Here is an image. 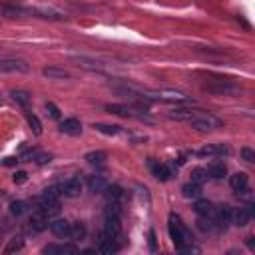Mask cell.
Segmentation results:
<instances>
[{
	"label": "cell",
	"mask_w": 255,
	"mask_h": 255,
	"mask_svg": "<svg viewBox=\"0 0 255 255\" xmlns=\"http://www.w3.org/2000/svg\"><path fill=\"white\" fill-rule=\"evenodd\" d=\"M167 231H169V237L174 240L178 251H181V253H192V251L197 253L199 251V247L194 245V237H192L190 229L183 225L180 215H176V213L169 215V219H167Z\"/></svg>",
	"instance_id": "cell-1"
},
{
	"label": "cell",
	"mask_w": 255,
	"mask_h": 255,
	"mask_svg": "<svg viewBox=\"0 0 255 255\" xmlns=\"http://www.w3.org/2000/svg\"><path fill=\"white\" fill-rule=\"evenodd\" d=\"M140 98L154 100V102H167V104H188L190 102V96H185L183 92L167 90V88H162V90L144 88V90H140Z\"/></svg>",
	"instance_id": "cell-2"
},
{
	"label": "cell",
	"mask_w": 255,
	"mask_h": 255,
	"mask_svg": "<svg viewBox=\"0 0 255 255\" xmlns=\"http://www.w3.org/2000/svg\"><path fill=\"white\" fill-rule=\"evenodd\" d=\"M185 124H190L197 132H211V130L222 128V120H217L215 116L208 112H199V110H192V116L188 118Z\"/></svg>",
	"instance_id": "cell-3"
},
{
	"label": "cell",
	"mask_w": 255,
	"mask_h": 255,
	"mask_svg": "<svg viewBox=\"0 0 255 255\" xmlns=\"http://www.w3.org/2000/svg\"><path fill=\"white\" fill-rule=\"evenodd\" d=\"M30 70V66L22 58H0V72L8 74H26Z\"/></svg>",
	"instance_id": "cell-4"
},
{
	"label": "cell",
	"mask_w": 255,
	"mask_h": 255,
	"mask_svg": "<svg viewBox=\"0 0 255 255\" xmlns=\"http://www.w3.org/2000/svg\"><path fill=\"white\" fill-rule=\"evenodd\" d=\"M102 237L108 240H118L122 241V224H120V215H106V224L102 229Z\"/></svg>",
	"instance_id": "cell-5"
},
{
	"label": "cell",
	"mask_w": 255,
	"mask_h": 255,
	"mask_svg": "<svg viewBox=\"0 0 255 255\" xmlns=\"http://www.w3.org/2000/svg\"><path fill=\"white\" fill-rule=\"evenodd\" d=\"M229 185H231V190L237 194V195H243L249 192V178L245 172H237L229 178Z\"/></svg>",
	"instance_id": "cell-6"
},
{
	"label": "cell",
	"mask_w": 255,
	"mask_h": 255,
	"mask_svg": "<svg viewBox=\"0 0 255 255\" xmlns=\"http://www.w3.org/2000/svg\"><path fill=\"white\" fill-rule=\"evenodd\" d=\"M60 194L64 197H78L82 194V181L78 178H68L60 183Z\"/></svg>",
	"instance_id": "cell-7"
},
{
	"label": "cell",
	"mask_w": 255,
	"mask_h": 255,
	"mask_svg": "<svg viewBox=\"0 0 255 255\" xmlns=\"http://www.w3.org/2000/svg\"><path fill=\"white\" fill-rule=\"evenodd\" d=\"M148 164H150V169H151V176H154L156 180H160V181H169V180H172L174 172H172V167H169V165L154 162V160H150Z\"/></svg>",
	"instance_id": "cell-8"
},
{
	"label": "cell",
	"mask_w": 255,
	"mask_h": 255,
	"mask_svg": "<svg viewBox=\"0 0 255 255\" xmlns=\"http://www.w3.org/2000/svg\"><path fill=\"white\" fill-rule=\"evenodd\" d=\"M46 227H48V215H44L42 211H36V213L30 215V219H28V229L32 233H42Z\"/></svg>",
	"instance_id": "cell-9"
},
{
	"label": "cell",
	"mask_w": 255,
	"mask_h": 255,
	"mask_svg": "<svg viewBox=\"0 0 255 255\" xmlns=\"http://www.w3.org/2000/svg\"><path fill=\"white\" fill-rule=\"evenodd\" d=\"M42 253H48V255H74V253H78V247L70 245V243H52V245H46L42 249Z\"/></svg>",
	"instance_id": "cell-10"
},
{
	"label": "cell",
	"mask_w": 255,
	"mask_h": 255,
	"mask_svg": "<svg viewBox=\"0 0 255 255\" xmlns=\"http://www.w3.org/2000/svg\"><path fill=\"white\" fill-rule=\"evenodd\" d=\"M58 130L66 135H80L82 134V124H80V120H76V118H66V120L60 122Z\"/></svg>",
	"instance_id": "cell-11"
},
{
	"label": "cell",
	"mask_w": 255,
	"mask_h": 255,
	"mask_svg": "<svg viewBox=\"0 0 255 255\" xmlns=\"http://www.w3.org/2000/svg\"><path fill=\"white\" fill-rule=\"evenodd\" d=\"M227 148L225 146H222V144H210V146H206V148H201L199 151H197V156L199 158H217V156H224V154H227Z\"/></svg>",
	"instance_id": "cell-12"
},
{
	"label": "cell",
	"mask_w": 255,
	"mask_h": 255,
	"mask_svg": "<svg viewBox=\"0 0 255 255\" xmlns=\"http://www.w3.org/2000/svg\"><path fill=\"white\" fill-rule=\"evenodd\" d=\"M48 225H50V231H52L56 237H68V231H70V222H68V219H62V217L52 219Z\"/></svg>",
	"instance_id": "cell-13"
},
{
	"label": "cell",
	"mask_w": 255,
	"mask_h": 255,
	"mask_svg": "<svg viewBox=\"0 0 255 255\" xmlns=\"http://www.w3.org/2000/svg\"><path fill=\"white\" fill-rule=\"evenodd\" d=\"M231 224H235L237 227H245L249 222H251V215L245 208H237V210H231Z\"/></svg>",
	"instance_id": "cell-14"
},
{
	"label": "cell",
	"mask_w": 255,
	"mask_h": 255,
	"mask_svg": "<svg viewBox=\"0 0 255 255\" xmlns=\"http://www.w3.org/2000/svg\"><path fill=\"white\" fill-rule=\"evenodd\" d=\"M60 185H50L46 188L40 195V206H48V203H58V197H60Z\"/></svg>",
	"instance_id": "cell-15"
},
{
	"label": "cell",
	"mask_w": 255,
	"mask_h": 255,
	"mask_svg": "<svg viewBox=\"0 0 255 255\" xmlns=\"http://www.w3.org/2000/svg\"><path fill=\"white\" fill-rule=\"evenodd\" d=\"M84 160H86L90 165H94V167H104L106 160H108V154H106V151H102V150H96V151H88Z\"/></svg>",
	"instance_id": "cell-16"
},
{
	"label": "cell",
	"mask_w": 255,
	"mask_h": 255,
	"mask_svg": "<svg viewBox=\"0 0 255 255\" xmlns=\"http://www.w3.org/2000/svg\"><path fill=\"white\" fill-rule=\"evenodd\" d=\"M42 76H46L48 80H70V78H72V74L68 72V70H62V68H54V66L44 68V70H42Z\"/></svg>",
	"instance_id": "cell-17"
},
{
	"label": "cell",
	"mask_w": 255,
	"mask_h": 255,
	"mask_svg": "<svg viewBox=\"0 0 255 255\" xmlns=\"http://www.w3.org/2000/svg\"><path fill=\"white\" fill-rule=\"evenodd\" d=\"M206 172H208V178L210 180H224L227 176V167L222 162H215L210 167H206Z\"/></svg>",
	"instance_id": "cell-18"
},
{
	"label": "cell",
	"mask_w": 255,
	"mask_h": 255,
	"mask_svg": "<svg viewBox=\"0 0 255 255\" xmlns=\"http://www.w3.org/2000/svg\"><path fill=\"white\" fill-rule=\"evenodd\" d=\"M84 237H86V225H84L82 222H74V224H70L68 240H72V241H82Z\"/></svg>",
	"instance_id": "cell-19"
},
{
	"label": "cell",
	"mask_w": 255,
	"mask_h": 255,
	"mask_svg": "<svg viewBox=\"0 0 255 255\" xmlns=\"http://www.w3.org/2000/svg\"><path fill=\"white\" fill-rule=\"evenodd\" d=\"M106 185H108V181L104 180V176H90L88 178V188L92 194H102L106 190Z\"/></svg>",
	"instance_id": "cell-20"
},
{
	"label": "cell",
	"mask_w": 255,
	"mask_h": 255,
	"mask_svg": "<svg viewBox=\"0 0 255 255\" xmlns=\"http://www.w3.org/2000/svg\"><path fill=\"white\" fill-rule=\"evenodd\" d=\"M181 194H183V197H188V199H195V197H199L201 195V183H195V181H188L181 188Z\"/></svg>",
	"instance_id": "cell-21"
},
{
	"label": "cell",
	"mask_w": 255,
	"mask_h": 255,
	"mask_svg": "<svg viewBox=\"0 0 255 255\" xmlns=\"http://www.w3.org/2000/svg\"><path fill=\"white\" fill-rule=\"evenodd\" d=\"M102 194L106 195L108 201H116V203H120V199H122V195H124V192H122L120 185H106V190L102 192Z\"/></svg>",
	"instance_id": "cell-22"
},
{
	"label": "cell",
	"mask_w": 255,
	"mask_h": 255,
	"mask_svg": "<svg viewBox=\"0 0 255 255\" xmlns=\"http://www.w3.org/2000/svg\"><path fill=\"white\" fill-rule=\"evenodd\" d=\"M10 98H12L18 106H22V108H28V104H30V94H28L26 90H12V92H10Z\"/></svg>",
	"instance_id": "cell-23"
},
{
	"label": "cell",
	"mask_w": 255,
	"mask_h": 255,
	"mask_svg": "<svg viewBox=\"0 0 255 255\" xmlns=\"http://www.w3.org/2000/svg\"><path fill=\"white\" fill-rule=\"evenodd\" d=\"M26 122L32 130L34 135H42V122L38 120V116L36 114H32V112H26Z\"/></svg>",
	"instance_id": "cell-24"
},
{
	"label": "cell",
	"mask_w": 255,
	"mask_h": 255,
	"mask_svg": "<svg viewBox=\"0 0 255 255\" xmlns=\"http://www.w3.org/2000/svg\"><path fill=\"white\" fill-rule=\"evenodd\" d=\"M94 130L104 134V135H118L122 134V128L116 126V124H94Z\"/></svg>",
	"instance_id": "cell-25"
},
{
	"label": "cell",
	"mask_w": 255,
	"mask_h": 255,
	"mask_svg": "<svg viewBox=\"0 0 255 255\" xmlns=\"http://www.w3.org/2000/svg\"><path fill=\"white\" fill-rule=\"evenodd\" d=\"M195 211L199 215H208V217H213L215 215V206L211 201H197L195 203Z\"/></svg>",
	"instance_id": "cell-26"
},
{
	"label": "cell",
	"mask_w": 255,
	"mask_h": 255,
	"mask_svg": "<svg viewBox=\"0 0 255 255\" xmlns=\"http://www.w3.org/2000/svg\"><path fill=\"white\" fill-rule=\"evenodd\" d=\"M197 227L201 229V231H211L213 227H215V219L213 217H208V215H199V219H197Z\"/></svg>",
	"instance_id": "cell-27"
},
{
	"label": "cell",
	"mask_w": 255,
	"mask_h": 255,
	"mask_svg": "<svg viewBox=\"0 0 255 255\" xmlns=\"http://www.w3.org/2000/svg\"><path fill=\"white\" fill-rule=\"evenodd\" d=\"M26 210H28V206H26V201H22V199L12 201V203H10V213H12V215H16V217L24 215V213H26Z\"/></svg>",
	"instance_id": "cell-28"
},
{
	"label": "cell",
	"mask_w": 255,
	"mask_h": 255,
	"mask_svg": "<svg viewBox=\"0 0 255 255\" xmlns=\"http://www.w3.org/2000/svg\"><path fill=\"white\" fill-rule=\"evenodd\" d=\"M22 247H24L22 237H12V240L8 241V245L4 247V253H14V251H20Z\"/></svg>",
	"instance_id": "cell-29"
},
{
	"label": "cell",
	"mask_w": 255,
	"mask_h": 255,
	"mask_svg": "<svg viewBox=\"0 0 255 255\" xmlns=\"http://www.w3.org/2000/svg\"><path fill=\"white\" fill-rule=\"evenodd\" d=\"M208 172H206V167H195L192 169V181L195 183H203V181H208Z\"/></svg>",
	"instance_id": "cell-30"
},
{
	"label": "cell",
	"mask_w": 255,
	"mask_h": 255,
	"mask_svg": "<svg viewBox=\"0 0 255 255\" xmlns=\"http://www.w3.org/2000/svg\"><path fill=\"white\" fill-rule=\"evenodd\" d=\"M46 114L54 120H60V108L54 104V102H46Z\"/></svg>",
	"instance_id": "cell-31"
},
{
	"label": "cell",
	"mask_w": 255,
	"mask_h": 255,
	"mask_svg": "<svg viewBox=\"0 0 255 255\" xmlns=\"http://www.w3.org/2000/svg\"><path fill=\"white\" fill-rule=\"evenodd\" d=\"M36 164H40V165H44V164H50L52 162V154H34V158H32Z\"/></svg>",
	"instance_id": "cell-32"
},
{
	"label": "cell",
	"mask_w": 255,
	"mask_h": 255,
	"mask_svg": "<svg viewBox=\"0 0 255 255\" xmlns=\"http://www.w3.org/2000/svg\"><path fill=\"white\" fill-rule=\"evenodd\" d=\"M241 158H243L245 162L253 164V162H255V151H253V150H249V148H243V150H241Z\"/></svg>",
	"instance_id": "cell-33"
},
{
	"label": "cell",
	"mask_w": 255,
	"mask_h": 255,
	"mask_svg": "<svg viewBox=\"0 0 255 255\" xmlns=\"http://www.w3.org/2000/svg\"><path fill=\"white\" fill-rule=\"evenodd\" d=\"M26 180H28V174H26V172H16V174L12 176V181H14V183H24Z\"/></svg>",
	"instance_id": "cell-34"
},
{
	"label": "cell",
	"mask_w": 255,
	"mask_h": 255,
	"mask_svg": "<svg viewBox=\"0 0 255 255\" xmlns=\"http://www.w3.org/2000/svg\"><path fill=\"white\" fill-rule=\"evenodd\" d=\"M150 249L151 251L156 249V235H154V231H150Z\"/></svg>",
	"instance_id": "cell-35"
},
{
	"label": "cell",
	"mask_w": 255,
	"mask_h": 255,
	"mask_svg": "<svg viewBox=\"0 0 255 255\" xmlns=\"http://www.w3.org/2000/svg\"><path fill=\"white\" fill-rule=\"evenodd\" d=\"M247 245H249V249H255V243H253V237H247Z\"/></svg>",
	"instance_id": "cell-36"
}]
</instances>
